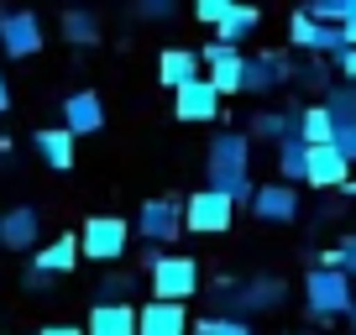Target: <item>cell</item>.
I'll use <instances>...</instances> for the list:
<instances>
[{
  "mask_svg": "<svg viewBox=\"0 0 356 335\" xmlns=\"http://www.w3.org/2000/svg\"><path fill=\"white\" fill-rule=\"evenodd\" d=\"M204 183L231 194L236 204H252V131H215L204 152Z\"/></svg>",
  "mask_w": 356,
  "mask_h": 335,
  "instance_id": "1",
  "label": "cell"
},
{
  "mask_svg": "<svg viewBox=\"0 0 356 335\" xmlns=\"http://www.w3.org/2000/svg\"><path fill=\"white\" fill-rule=\"evenodd\" d=\"M330 63H335V58H309V63H299V68H293V84L309 90V95H330L335 90V84H330Z\"/></svg>",
  "mask_w": 356,
  "mask_h": 335,
  "instance_id": "26",
  "label": "cell"
},
{
  "mask_svg": "<svg viewBox=\"0 0 356 335\" xmlns=\"http://www.w3.org/2000/svg\"><path fill=\"white\" fill-rule=\"evenodd\" d=\"M346 6H351V0H309V16H320V22H346Z\"/></svg>",
  "mask_w": 356,
  "mask_h": 335,
  "instance_id": "31",
  "label": "cell"
},
{
  "mask_svg": "<svg viewBox=\"0 0 356 335\" xmlns=\"http://www.w3.org/2000/svg\"><path fill=\"white\" fill-rule=\"evenodd\" d=\"M37 236H42V210H37V204L0 210V246H6V252H32Z\"/></svg>",
  "mask_w": 356,
  "mask_h": 335,
  "instance_id": "15",
  "label": "cell"
},
{
  "mask_svg": "<svg viewBox=\"0 0 356 335\" xmlns=\"http://www.w3.org/2000/svg\"><path fill=\"white\" fill-rule=\"evenodd\" d=\"M131 220H121V215H89L84 231H79V246H84L89 262H100V268H111V262H121L126 252H131Z\"/></svg>",
  "mask_w": 356,
  "mask_h": 335,
  "instance_id": "4",
  "label": "cell"
},
{
  "mask_svg": "<svg viewBox=\"0 0 356 335\" xmlns=\"http://www.w3.org/2000/svg\"><path fill=\"white\" fill-rule=\"evenodd\" d=\"M79 257H84L79 236H68V231H63V236H53L47 246H37L26 268H32V272H47V278H68V272L79 268Z\"/></svg>",
  "mask_w": 356,
  "mask_h": 335,
  "instance_id": "17",
  "label": "cell"
},
{
  "mask_svg": "<svg viewBox=\"0 0 356 335\" xmlns=\"http://www.w3.org/2000/svg\"><path fill=\"white\" fill-rule=\"evenodd\" d=\"M147 283H152V299H178V304H189L194 293H200V262L184 257V252H168V257L147 272Z\"/></svg>",
  "mask_w": 356,
  "mask_h": 335,
  "instance_id": "7",
  "label": "cell"
},
{
  "mask_svg": "<svg viewBox=\"0 0 356 335\" xmlns=\"http://www.w3.org/2000/svg\"><path fill=\"white\" fill-rule=\"evenodd\" d=\"M341 26H346V37H351V47H356V0L346 6V22H341Z\"/></svg>",
  "mask_w": 356,
  "mask_h": 335,
  "instance_id": "35",
  "label": "cell"
},
{
  "mask_svg": "<svg viewBox=\"0 0 356 335\" xmlns=\"http://www.w3.org/2000/svg\"><path fill=\"white\" fill-rule=\"evenodd\" d=\"M63 37L84 53V47H100V16L84 11V6H68L63 11Z\"/></svg>",
  "mask_w": 356,
  "mask_h": 335,
  "instance_id": "24",
  "label": "cell"
},
{
  "mask_svg": "<svg viewBox=\"0 0 356 335\" xmlns=\"http://www.w3.org/2000/svg\"><path fill=\"white\" fill-rule=\"evenodd\" d=\"M0 53L6 58H37L42 53V16L16 6V11L0 16Z\"/></svg>",
  "mask_w": 356,
  "mask_h": 335,
  "instance_id": "8",
  "label": "cell"
},
{
  "mask_svg": "<svg viewBox=\"0 0 356 335\" xmlns=\"http://www.w3.org/2000/svg\"><path fill=\"white\" fill-rule=\"evenodd\" d=\"M6 111H11V79L0 74V115H6Z\"/></svg>",
  "mask_w": 356,
  "mask_h": 335,
  "instance_id": "36",
  "label": "cell"
},
{
  "mask_svg": "<svg viewBox=\"0 0 356 335\" xmlns=\"http://www.w3.org/2000/svg\"><path fill=\"white\" fill-rule=\"evenodd\" d=\"M184 225H189L194 236H225L236 225V199L220 189H194L189 199H184Z\"/></svg>",
  "mask_w": 356,
  "mask_h": 335,
  "instance_id": "6",
  "label": "cell"
},
{
  "mask_svg": "<svg viewBox=\"0 0 356 335\" xmlns=\"http://www.w3.org/2000/svg\"><path fill=\"white\" fill-rule=\"evenodd\" d=\"M200 74H204V58L189 53V47H163V53H157V84H163V90H184V84L200 79Z\"/></svg>",
  "mask_w": 356,
  "mask_h": 335,
  "instance_id": "19",
  "label": "cell"
},
{
  "mask_svg": "<svg viewBox=\"0 0 356 335\" xmlns=\"http://www.w3.org/2000/svg\"><path fill=\"white\" fill-rule=\"evenodd\" d=\"M63 126L74 136H100L105 131V100L95 90H74L63 95Z\"/></svg>",
  "mask_w": 356,
  "mask_h": 335,
  "instance_id": "16",
  "label": "cell"
},
{
  "mask_svg": "<svg viewBox=\"0 0 356 335\" xmlns=\"http://www.w3.org/2000/svg\"><path fill=\"white\" fill-rule=\"evenodd\" d=\"M299 136H304L309 147H320V142H335V115L325 111V100L304 105V115H299Z\"/></svg>",
  "mask_w": 356,
  "mask_h": 335,
  "instance_id": "25",
  "label": "cell"
},
{
  "mask_svg": "<svg viewBox=\"0 0 356 335\" xmlns=\"http://www.w3.org/2000/svg\"><path fill=\"white\" fill-rule=\"evenodd\" d=\"M246 210H252L262 225H293L304 204H299V194H293V183L278 179V183H257V194H252Z\"/></svg>",
  "mask_w": 356,
  "mask_h": 335,
  "instance_id": "13",
  "label": "cell"
},
{
  "mask_svg": "<svg viewBox=\"0 0 356 335\" xmlns=\"http://www.w3.org/2000/svg\"><path fill=\"white\" fill-rule=\"evenodd\" d=\"M204 74L220 95H246V53L241 47H225V42H204Z\"/></svg>",
  "mask_w": 356,
  "mask_h": 335,
  "instance_id": "12",
  "label": "cell"
},
{
  "mask_svg": "<svg viewBox=\"0 0 356 335\" xmlns=\"http://www.w3.org/2000/svg\"><path fill=\"white\" fill-rule=\"evenodd\" d=\"M236 6H241V0H194V16H200L204 26H220L225 16L236 11Z\"/></svg>",
  "mask_w": 356,
  "mask_h": 335,
  "instance_id": "29",
  "label": "cell"
},
{
  "mask_svg": "<svg viewBox=\"0 0 356 335\" xmlns=\"http://www.w3.org/2000/svg\"><path fill=\"white\" fill-rule=\"evenodd\" d=\"M184 231H189L184 225V204H173V199H147L136 210V236L152 241V246H173Z\"/></svg>",
  "mask_w": 356,
  "mask_h": 335,
  "instance_id": "9",
  "label": "cell"
},
{
  "mask_svg": "<svg viewBox=\"0 0 356 335\" xmlns=\"http://www.w3.org/2000/svg\"><path fill=\"white\" fill-rule=\"evenodd\" d=\"M136 335H194L189 304H178V299H147V304H136Z\"/></svg>",
  "mask_w": 356,
  "mask_h": 335,
  "instance_id": "11",
  "label": "cell"
},
{
  "mask_svg": "<svg viewBox=\"0 0 356 335\" xmlns=\"http://www.w3.org/2000/svg\"><path fill=\"white\" fill-rule=\"evenodd\" d=\"M163 257H168V246H152V241H147V252H142L136 262H142V272H152V268H157Z\"/></svg>",
  "mask_w": 356,
  "mask_h": 335,
  "instance_id": "34",
  "label": "cell"
},
{
  "mask_svg": "<svg viewBox=\"0 0 356 335\" xmlns=\"http://www.w3.org/2000/svg\"><path fill=\"white\" fill-rule=\"evenodd\" d=\"M283 293H289V283H283L278 272H252V278H241V283H215L210 304H215V314H236V320H252V314L278 309Z\"/></svg>",
  "mask_w": 356,
  "mask_h": 335,
  "instance_id": "2",
  "label": "cell"
},
{
  "mask_svg": "<svg viewBox=\"0 0 356 335\" xmlns=\"http://www.w3.org/2000/svg\"><path fill=\"white\" fill-rule=\"evenodd\" d=\"M335 252H341V268L356 278V231H346L341 241H335Z\"/></svg>",
  "mask_w": 356,
  "mask_h": 335,
  "instance_id": "32",
  "label": "cell"
},
{
  "mask_svg": "<svg viewBox=\"0 0 356 335\" xmlns=\"http://www.w3.org/2000/svg\"><path fill=\"white\" fill-rule=\"evenodd\" d=\"M278 179L283 183H309V142L304 136H283L278 142Z\"/></svg>",
  "mask_w": 356,
  "mask_h": 335,
  "instance_id": "23",
  "label": "cell"
},
{
  "mask_svg": "<svg viewBox=\"0 0 356 335\" xmlns=\"http://www.w3.org/2000/svg\"><path fill=\"white\" fill-rule=\"evenodd\" d=\"M84 335H136V304H95Z\"/></svg>",
  "mask_w": 356,
  "mask_h": 335,
  "instance_id": "21",
  "label": "cell"
},
{
  "mask_svg": "<svg viewBox=\"0 0 356 335\" xmlns=\"http://www.w3.org/2000/svg\"><path fill=\"white\" fill-rule=\"evenodd\" d=\"M0 16H6V11H0Z\"/></svg>",
  "mask_w": 356,
  "mask_h": 335,
  "instance_id": "40",
  "label": "cell"
},
{
  "mask_svg": "<svg viewBox=\"0 0 356 335\" xmlns=\"http://www.w3.org/2000/svg\"><path fill=\"white\" fill-rule=\"evenodd\" d=\"M257 26H262V11H257L252 0H241V6H236V11L225 16L220 26H215V42H225V47H241L246 37L257 32Z\"/></svg>",
  "mask_w": 356,
  "mask_h": 335,
  "instance_id": "22",
  "label": "cell"
},
{
  "mask_svg": "<svg viewBox=\"0 0 356 335\" xmlns=\"http://www.w3.org/2000/svg\"><path fill=\"white\" fill-rule=\"evenodd\" d=\"M74 142L79 136L68 131V126H37L32 131V147L47 163V173H74Z\"/></svg>",
  "mask_w": 356,
  "mask_h": 335,
  "instance_id": "18",
  "label": "cell"
},
{
  "mask_svg": "<svg viewBox=\"0 0 356 335\" xmlns=\"http://www.w3.org/2000/svg\"><path fill=\"white\" fill-rule=\"evenodd\" d=\"M289 47H299V53H309V58H341L346 47H351V37H346L341 22H320V16H309V6H304V11L289 16Z\"/></svg>",
  "mask_w": 356,
  "mask_h": 335,
  "instance_id": "5",
  "label": "cell"
},
{
  "mask_svg": "<svg viewBox=\"0 0 356 335\" xmlns=\"http://www.w3.org/2000/svg\"><path fill=\"white\" fill-rule=\"evenodd\" d=\"M194 335H257L252 320H236V314H204L194 320Z\"/></svg>",
  "mask_w": 356,
  "mask_h": 335,
  "instance_id": "28",
  "label": "cell"
},
{
  "mask_svg": "<svg viewBox=\"0 0 356 335\" xmlns=\"http://www.w3.org/2000/svg\"><path fill=\"white\" fill-rule=\"evenodd\" d=\"M293 335H309V330H293Z\"/></svg>",
  "mask_w": 356,
  "mask_h": 335,
  "instance_id": "39",
  "label": "cell"
},
{
  "mask_svg": "<svg viewBox=\"0 0 356 335\" xmlns=\"http://www.w3.org/2000/svg\"><path fill=\"white\" fill-rule=\"evenodd\" d=\"M299 115H304V105H289V111H257L252 121V142H273L278 147L283 136H299Z\"/></svg>",
  "mask_w": 356,
  "mask_h": 335,
  "instance_id": "20",
  "label": "cell"
},
{
  "mask_svg": "<svg viewBox=\"0 0 356 335\" xmlns=\"http://www.w3.org/2000/svg\"><path fill=\"white\" fill-rule=\"evenodd\" d=\"M346 325H351V335H356V304H351V314H346Z\"/></svg>",
  "mask_w": 356,
  "mask_h": 335,
  "instance_id": "38",
  "label": "cell"
},
{
  "mask_svg": "<svg viewBox=\"0 0 356 335\" xmlns=\"http://www.w3.org/2000/svg\"><path fill=\"white\" fill-rule=\"evenodd\" d=\"M136 293V272H105L95 283V304H131Z\"/></svg>",
  "mask_w": 356,
  "mask_h": 335,
  "instance_id": "27",
  "label": "cell"
},
{
  "mask_svg": "<svg viewBox=\"0 0 356 335\" xmlns=\"http://www.w3.org/2000/svg\"><path fill=\"white\" fill-rule=\"evenodd\" d=\"M136 16H142V22H173L178 0H136Z\"/></svg>",
  "mask_w": 356,
  "mask_h": 335,
  "instance_id": "30",
  "label": "cell"
},
{
  "mask_svg": "<svg viewBox=\"0 0 356 335\" xmlns=\"http://www.w3.org/2000/svg\"><path fill=\"white\" fill-rule=\"evenodd\" d=\"M335 74H341L346 84H356V47H346V53L335 58Z\"/></svg>",
  "mask_w": 356,
  "mask_h": 335,
  "instance_id": "33",
  "label": "cell"
},
{
  "mask_svg": "<svg viewBox=\"0 0 356 335\" xmlns=\"http://www.w3.org/2000/svg\"><path fill=\"white\" fill-rule=\"evenodd\" d=\"M37 335H84L79 325H47V330H37Z\"/></svg>",
  "mask_w": 356,
  "mask_h": 335,
  "instance_id": "37",
  "label": "cell"
},
{
  "mask_svg": "<svg viewBox=\"0 0 356 335\" xmlns=\"http://www.w3.org/2000/svg\"><path fill=\"white\" fill-rule=\"evenodd\" d=\"M356 304V278L346 268H325V262H314L309 272H304V309H309V320L330 325V320H346Z\"/></svg>",
  "mask_w": 356,
  "mask_h": 335,
  "instance_id": "3",
  "label": "cell"
},
{
  "mask_svg": "<svg viewBox=\"0 0 356 335\" xmlns=\"http://www.w3.org/2000/svg\"><path fill=\"white\" fill-rule=\"evenodd\" d=\"M351 168H356V163H351L335 142L309 147V189H325V194L346 189V183H351Z\"/></svg>",
  "mask_w": 356,
  "mask_h": 335,
  "instance_id": "14",
  "label": "cell"
},
{
  "mask_svg": "<svg viewBox=\"0 0 356 335\" xmlns=\"http://www.w3.org/2000/svg\"><path fill=\"white\" fill-rule=\"evenodd\" d=\"M220 100L225 95L210 84V74H200V79H189L184 90H173V115L189 121V126H210L215 115H220Z\"/></svg>",
  "mask_w": 356,
  "mask_h": 335,
  "instance_id": "10",
  "label": "cell"
}]
</instances>
